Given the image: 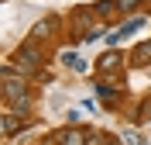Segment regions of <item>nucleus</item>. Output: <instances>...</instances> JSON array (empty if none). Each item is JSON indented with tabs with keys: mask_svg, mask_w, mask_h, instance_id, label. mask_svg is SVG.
Masks as SVG:
<instances>
[{
	"mask_svg": "<svg viewBox=\"0 0 151 145\" xmlns=\"http://www.w3.org/2000/svg\"><path fill=\"white\" fill-rule=\"evenodd\" d=\"M113 10H120L117 0H100V4H93V14H113Z\"/></svg>",
	"mask_w": 151,
	"mask_h": 145,
	"instance_id": "nucleus-13",
	"label": "nucleus"
},
{
	"mask_svg": "<svg viewBox=\"0 0 151 145\" xmlns=\"http://www.w3.org/2000/svg\"><path fill=\"white\" fill-rule=\"evenodd\" d=\"M124 62H127V55H124L120 48H110V52H103V55L96 59V73H100V76H110V73H117Z\"/></svg>",
	"mask_w": 151,
	"mask_h": 145,
	"instance_id": "nucleus-2",
	"label": "nucleus"
},
{
	"mask_svg": "<svg viewBox=\"0 0 151 145\" xmlns=\"http://www.w3.org/2000/svg\"><path fill=\"white\" fill-rule=\"evenodd\" d=\"M86 145H106V131H89L86 135Z\"/></svg>",
	"mask_w": 151,
	"mask_h": 145,
	"instance_id": "nucleus-15",
	"label": "nucleus"
},
{
	"mask_svg": "<svg viewBox=\"0 0 151 145\" xmlns=\"http://www.w3.org/2000/svg\"><path fill=\"white\" fill-rule=\"evenodd\" d=\"M52 31H55V17H45L41 24H35V28H31V38H35V42H41V38H48Z\"/></svg>",
	"mask_w": 151,
	"mask_h": 145,
	"instance_id": "nucleus-9",
	"label": "nucleus"
},
{
	"mask_svg": "<svg viewBox=\"0 0 151 145\" xmlns=\"http://www.w3.org/2000/svg\"><path fill=\"white\" fill-rule=\"evenodd\" d=\"M58 62H62V66H69V69H86L83 59H76L72 52H62V55H58Z\"/></svg>",
	"mask_w": 151,
	"mask_h": 145,
	"instance_id": "nucleus-12",
	"label": "nucleus"
},
{
	"mask_svg": "<svg viewBox=\"0 0 151 145\" xmlns=\"http://www.w3.org/2000/svg\"><path fill=\"white\" fill-rule=\"evenodd\" d=\"M137 121H151V97L141 100V111H137Z\"/></svg>",
	"mask_w": 151,
	"mask_h": 145,
	"instance_id": "nucleus-16",
	"label": "nucleus"
},
{
	"mask_svg": "<svg viewBox=\"0 0 151 145\" xmlns=\"http://www.w3.org/2000/svg\"><path fill=\"white\" fill-rule=\"evenodd\" d=\"M120 138H124V145H148V142H144V135H137L134 128H127V131H120Z\"/></svg>",
	"mask_w": 151,
	"mask_h": 145,
	"instance_id": "nucleus-11",
	"label": "nucleus"
},
{
	"mask_svg": "<svg viewBox=\"0 0 151 145\" xmlns=\"http://www.w3.org/2000/svg\"><path fill=\"white\" fill-rule=\"evenodd\" d=\"M21 117H14V114H0V138H7V135H14V131H21Z\"/></svg>",
	"mask_w": 151,
	"mask_h": 145,
	"instance_id": "nucleus-8",
	"label": "nucleus"
},
{
	"mask_svg": "<svg viewBox=\"0 0 151 145\" xmlns=\"http://www.w3.org/2000/svg\"><path fill=\"white\" fill-rule=\"evenodd\" d=\"M17 97H28V83H24V76H17V73H0V100H7V104H14Z\"/></svg>",
	"mask_w": 151,
	"mask_h": 145,
	"instance_id": "nucleus-1",
	"label": "nucleus"
},
{
	"mask_svg": "<svg viewBox=\"0 0 151 145\" xmlns=\"http://www.w3.org/2000/svg\"><path fill=\"white\" fill-rule=\"evenodd\" d=\"M10 114H14V117H24V114H31V97H17V100L10 104Z\"/></svg>",
	"mask_w": 151,
	"mask_h": 145,
	"instance_id": "nucleus-10",
	"label": "nucleus"
},
{
	"mask_svg": "<svg viewBox=\"0 0 151 145\" xmlns=\"http://www.w3.org/2000/svg\"><path fill=\"white\" fill-rule=\"evenodd\" d=\"M141 4H144V0H117V7H120V14H127V17H131V14H134L137 7H141Z\"/></svg>",
	"mask_w": 151,
	"mask_h": 145,
	"instance_id": "nucleus-14",
	"label": "nucleus"
},
{
	"mask_svg": "<svg viewBox=\"0 0 151 145\" xmlns=\"http://www.w3.org/2000/svg\"><path fill=\"white\" fill-rule=\"evenodd\" d=\"M89 17H93V7H76L72 10V35L76 38H89V35H93Z\"/></svg>",
	"mask_w": 151,
	"mask_h": 145,
	"instance_id": "nucleus-3",
	"label": "nucleus"
},
{
	"mask_svg": "<svg viewBox=\"0 0 151 145\" xmlns=\"http://www.w3.org/2000/svg\"><path fill=\"white\" fill-rule=\"evenodd\" d=\"M131 66H137V69H144V66H151V42H141V45L134 48V55L127 59Z\"/></svg>",
	"mask_w": 151,
	"mask_h": 145,
	"instance_id": "nucleus-6",
	"label": "nucleus"
},
{
	"mask_svg": "<svg viewBox=\"0 0 151 145\" xmlns=\"http://www.w3.org/2000/svg\"><path fill=\"white\" fill-rule=\"evenodd\" d=\"M86 135H89V131H86V128H62V131H58V145H86Z\"/></svg>",
	"mask_w": 151,
	"mask_h": 145,
	"instance_id": "nucleus-4",
	"label": "nucleus"
},
{
	"mask_svg": "<svg viewBox=\"0 0 151 145\" xmlns=\"http://www.w3.org/2000/svg\"><path fill=\"white\" fill-rule=\"evenodd\" d=\"M10 73H17V76H38V66L28 62V59H21V55H14L10 59Z\"/></svg>",
	"mask_w": 151,
	"mask_h": 145,
	"instance_id": "nucleus-7",
	"label": "nucleus"
},
{
	"mask_svg": "<svg viewBox=\"0 0 151 145\" xmlns=\"http://www.w3.org/2000/svg\"><path fill=\"white\" fill-rule=\"evenodd\" d=\"M14 55H21V59H28V62H35V66H41V45H35V38H28Z\"/></svg>",
	"mask_w": 151,
	"mask_h": 145,
	"instance_id": "nucleus-5",
	"label": "nucleus"
},
{
	"mask_svg": "<svg viewBox=\"0 0 151 145\" xmlns=\"http://www.w3.org/2000/svg\"><path fill=\"white\" fill-rule=\"evenodd\" d=\"M106 145H124V138H113V135H106Z\"/></svg>",
	"mask_w": 151,
	"mask_h": 145,
	"instance_id": "nucleus-17",
	"label": "nucleus"
}]
</instances>
